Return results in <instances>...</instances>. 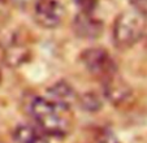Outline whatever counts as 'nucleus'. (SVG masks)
I'll list each match as a JSON object with an SVG mask.
<instances>
[{
  "mask_svg": "<svg viewBox=\"0 0 147 143\" xmlns=\"http://www.w3.org/2000/svg\"><path fill=\"white\" fill-rule=\"evenodd\" d=\"M26 112L33 120L34 126L45 135L64 138L70 130V122L64 115L65 111L53 105L45 96H31L26 103Z\"/></svg>",
  "mask_w": 147,
  "mask_h": 143,
  "instance_id": "f257e3e1",
  "label": "nucleus"
},
{
  "mask_svg": "<svg viewBox=\"0 0 147 143\" xmlns=\"http://www.w3.org/2000/svg\"><path fill=\"white\" fill-rule=\"evenodd\" d=\"M147 29V14L133 8L117 16L112 28V39L117 48L126 50L142 39Z\"/></svg>",
  "mask_w": 147,
  "mask_h": 143,
  "instance_id": "f03ea898",
  "label": "nucleus"
},
{
  "mask_svg": "<svg viewBox=\"0 0 147 143\" xmlns=\"http://www.w3.org/2000/svg\"><path fill=\"white\" fill-rule=\"evenodd\" d=\"M81 61L92 76L102 81L115 77L117 73V64L111 53L100 47H90L81 53Z\"/></svg>",
  "mask_w": 147,
  "mask_h": 143,
  "instance_id": "7ed1b4c3",
  "label": "nucleus"
},
{
  "mask_svg": "<svg viewBox=\"0 0 147 143\" xmlns=\"http://www.w3.org/2000/svg\"><path fill=\"white\" fill-rule=\"evenodd\" d=\"M64 16L65 9L59 0H36L34 4V18L45 29L57 28Z\"/></svg>",
  "mask_w": 147,
  "mask_h": 143,
  "instance_id": "20e7f679",
  "label": "nucleus"
},
{
  "mask_svg": "<svg viewBox=\"0 0 147 143\" xmlns=\"http://www.w3.org/2000/svg\"><path fill=\"white\" fill-rule=\"evenodd\" d=\"M103 96L115 107H122L131 100L133 90L126 82L115 76L103 81Z\"/></svg>",
  "mask_w": 147,
  "mask_h": 143,
  "instance_id": "39448f33",
  "label": "nucleus"
},
{
  "mask_svg": "<svg viewBox=\"0 0 147 143\" xmlns=\"http://www.w3.org/2000/svg\"><path fill=\"white\" fill-rule=\"evenodd\" d=\"M45 98H47L53 105L65 112L69 111L78 100L76 90L65 81H59L52 86H50L47 88V94Z\"/></svg>",
  "mask_w": 147,
  "mask_h": 143,
  "instance_id": "423d86ee",
  "label": "nucleus"
},
{
  "mask_svg": "<svg viewBox=\"0 0 147 143\" xmlns=\"http://www.w3.org/2000/svg\"><path fill=\"white\" fill-rule=\"evenodd\" d=\"M73 31L78 38L96 39L103 33V22L92 13H78L73 20Z\"/></svg>",
  "mask_w": 147,
  "mask_h": 143,
  "instance_id": "0eeeda50",
  "label": "nucleus"
},
{
  "mask_svg": "<svg viewBox=\"0 0 147 143\" xmlns=\"http://www.w3.org/2000/svg\"><path fill=\"white\" fill-rule=\"evenodd\" d=\"M30 52L20 43H11L4 51V61L9 66H20L28 61Z\"/></svg>",
  "mask_w": 147,
  "mask_h": 143,
  "instance_id": "6e6552de",
  "label": "nucleus"
},
{
  "mask_svg": "<svg viewBox=\"0 0 147 143\" xmlns=\"http://www.w3.org/2000/svg\"><path fill=\"white\" fill-rule=\"evenodd\" d=\"M13 139L17 143H35L40 137H43V133L39 132L34 125L29 124H20L12 132Z\"/></svg>",
  "mask_w": 147,
  "mask_h": 143,
  "instance_id": "1a4fd4ad",
  "label": "nucleus"
},
{
  "mask_svg": "<svg viewBox=\"0 0 147 143\" xmlns=\"http://www.w3.org/2000/svg\"><path fill=\"white\" fill-rule=\"evenodd\" d=\"M77 103L83 111L91 112V113L98 112V111H100L103 107L102 98H100L96 92H94V91H89V92L82 94L81 96H78Z\"/></svg>",
  "mask_w": 147,
  "mask_h": 143,
  "instance_id": "9d476101",
  "label": "nucleus"
},
{
  "mask_svg": "<svg viewBox=\"0 0 147 143\" xmlns=\"http://www.w3.org/2000/svg\"><path fill=\"white\" fill-rule=\"evenodd\" d=\"M74 3L82 13H92L98 5V0H74Z\"/></svg>",
  "mask_w": 147,
  "mask_h": 143,
  "instance_id": "9b49d317",
  "label": "nucleus"
},
{
  "mask_svg": "<svg viewBox=\"0 0 147 143\" xmlns=\"http://www.w3.org/2000/svg\"><path fill=\"white\" fill-rule=\"evenodd\" d=\"M35 143H50V142H48V140H47V138H46L45 135H43V137H42V138H39V139L36 140Z\"/></svg>",
  "mask_w": 147,
  "mask_h": 143,
  "instance_id": "f8f14e48",
  "label": "nucleus"
},
{
  "mask_svg": "<svg viewBox=\"0 0 147 143\" xmlns=\"http://www.w3.org/2000/svg\"><path fill=\"white\" fill-rule=\"evenodd\" d=\"M0 81H1V77H0Z\"/></svg>",
  "mask_w": 147,
  "mask_h": 143,
  "instance_id": "ddd939ff",
  "label": "nucleus"
}]
</instances>
